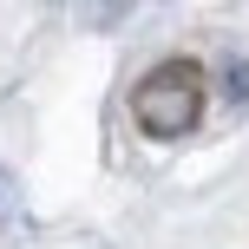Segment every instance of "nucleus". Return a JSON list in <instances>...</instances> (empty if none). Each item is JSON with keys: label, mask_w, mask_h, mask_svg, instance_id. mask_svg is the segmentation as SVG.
Returning <instances> with one entry per match:
<instances>
[{"label": "nucleus", "mask_w": 249, "mask_h": 249, "mask_svg": "<svg viewBox=\"0 0 249 249\" xmlns=\"http://www.w3.org/2000/svg\"><path fill=\"white\" fill-rule=\"evenodd\" d=\"M131 112H138V124L151 138H184L197 124V112H203V72L190 59H164L158 72H144Z\"/></svg>", "instance_id": "f257e3e1"}, {"label": "nucleus", "mask_w": 249, "mask_h": 249, "mask_svg": "<svg viewBox=\"0 0 249 249\" xmlns=\"http://www.w3.org/2000/svg\"><path fill=\"white\" fill-rule=\"evenodd\" d=\"M230 99H249V66H230Z\"/></svg>", "instance_id": "f03ea898"}, {"label": "nucleus", "mask_w": 249, "mask_h": 249, "mask_svg": "<svg viewBox=\"0 0 249 249\" xmlns=\"http://www.w3.org/2000/svg\"><path fill=\"white\" fill-rule=\"evenodd\" d=\"M0 216H13V177L0 171Z\"/></svg>", "instance_id": "7ed1b4c3"}]
</instances>
